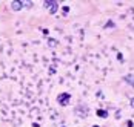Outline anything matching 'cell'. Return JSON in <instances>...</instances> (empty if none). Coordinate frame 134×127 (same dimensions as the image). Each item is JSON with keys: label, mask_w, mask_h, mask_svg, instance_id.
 Returning <instances> with one entry per match:
<instances>
[{"label": "cell", "mask_w": 134, "mask_h": 127, "mask_svg": "<svg viewBox=\"0 0 134 127\" xmlns=\"http://www.w3.org/2000/svg\"><path fill=\"white\" fill-rule=\"evenodd\" d=\"M11 9L15 11V12L22 11V9H23V3H22L20 0H13V2H11Z\"/></svg>", "instance_id": "3957f363"}, {"label": "cell", "mask_w": 134, "mask_h": 127, "mask_svg": "<svg viewBox=\"0 0 134 127\" xmlns=\"http://www.w3.org/2000/svg\"><path fill=\"white\" fill-rule=\"evenodd\" d=\"M43 6H45V9L49 11V14H55L57 9H59V3L55 0H45L43 2Z\"/></svg>", "instance_id": "6da1fadb"}, {"label": "cell", "mask_w": 134, "mask_h": 127, "mask_svg": "<svg viewBox=\"0 0 134 127\" xmlns=\"http://www.w3.org/2000/svg\"><path fill=\"white\" fill-rule=\"evenodd\" d=\"M22 3H23V8H31V6H32L31 2H22Z\"/></svg>", "instance_id": "ba28073f"}, {"label": "cell", "mask_w": 134, "mask_h": 127, "mask_svg": "<svg viewBox=\"0 0 134 127\" xmlns=\"http://www.w3.org/2000/svg\"><path fill=\"white\" fill-rule=\"evenodd\" d=\"M69 100H71V95H69L68 92L59 93V97H57V103H59L60 106H68V104H69Z\"/></svg>", "instance_id": "7a4b0ae2"}, {"label": "cell", "mask_w": 134, "mask_h": 127, "mask_svg": "<svg viewBox=\"0 0 134 127\" xmlns=\"http://www.w3.org/2000/svg\"><path fill=\"white\" fill-rule=\"evenodd\" d=\"M114 28H116V23L113 20H108L107 25H105V29H114Z\"/></svg>", "instance_id": "52a82bcc"}, {"label": "cell", "mask_w": 134, "mask_h": 127, "mask_svg": "<svg viewBox=\"0 0 134 127\" xmlns=\"http://www.w3.org/2000/svg\"><path fill=\"white\" fill-rule=\"evenodd\" d=\"M130 106H131V107L134 109V98H131V101H130Z\"/></svg>", "instance_id": "7c38bea8"}, {"label": "cell", "mask_w": 134, "mask_h": 127, "mask_svg": "<svg viewBox=\"0 0 134 127\" xmlns=\"http://www.w3.org/2000/svg\"><path fill=\"white\" fill-rule=\"evenodd\" d=\"M96 115H97V116H100V118H103V119L108 118V112L105 110V109H97V110H96Z\"/></svg>", "instance_id": "8992f818"}, {"label": "cell", "mask_w": 134, "mask_h": 127, "mask_svg": "<svg viewBox=\"0 0 134 127\" xmlns=\"http://www.w3.org/2000/svg\"><path fill=\"white\" fill-rule=\"evenodd\" d=\"M123 81L126 84H130L131 87H134V74H126V75L123 77Z\"/></svg>", "instance_id": "5b68a950"}, {"label": "cell", "mask_w": 134, "mask_h": 127, "mask_svg": "<svg viewBox=\"0 0 134 127\" xmlns=\"http://www.w3.org/2000/svg\"><path fill=\"white\" fill-rule=\"evenodd\" d=\"M68 12H69V8H68V6H63V14L66 15Z\"/></svg>", "instance_id": "9c48e42d"}, {"label": "cell", "mask_w": 134, "mask_h": 127, "mask_svg": "<svg viewBox=\"0 0 134 127\" xmlns=\"http://www.w3.org/2000/svg\"><path fill=\"white\" fill-rule=\"evenodd\" d=\"M48 45H51V46H55V41H54V40H48Z\"/></svg>", "instance_id": "30bf717a"}, {"label": "cell", "mask_w": 134, "mask_h": 127, "mask_svg": "<svg viewBox=\"0 0 134 127\" xmlns=\"http://www.w3.org/2000/svg\"><path fill=\"white\" fill-rule=\"evenodd\" d=\"M88 112H90V109L86 107V106H79L77 109H76V113H79L80 116H88Z\"/></svg>", "instance_id": "277c9868"}, {"label": "cell", "mask_w": 134, "mask_h": 127, "mask_svg": "<svg viewBox=\"0 0 134 127\" xmlns=\"http://www.w3.org/2000/svg\"><path fill=\"white\" fill-rule=\"evenodd\" d=\"M93 127H99V126H93Z\"/></svg>", "instance_id": "4fadbf2b"}, {"label": "cell", "mask_w": 134, "mask_h": 127, "mask_svg": "<svg viewBox=\"0 0 134 127\" xmlns=\"http://www.w3.org/2000/svg\"><path fill=\"white\" fill-rule=\"evenodd\" d=\"M126 126H128V127H133V121H126Z\"/></svg>", "instance_id": "8fae6325"}]
</instances>
